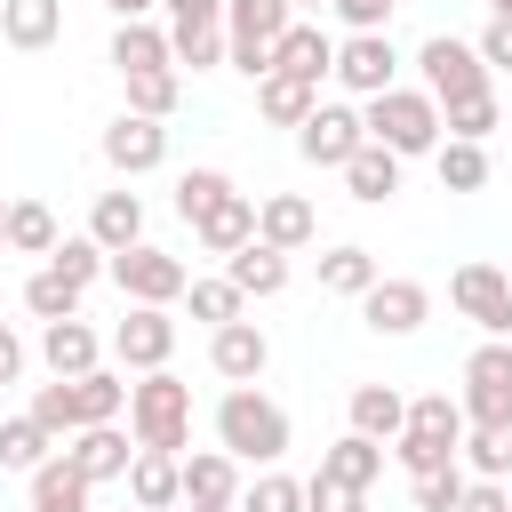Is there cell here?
Wrapping results in <instances>:
<instances>
[{
  "label": "cell",
  "instance_id": "30bf717a",
  "mask_svg": "<svg viewBox=\"0 0 512 512\" xmlns=\"http://www.w3.org/2000/svg\"><path fill=\"white\" fill-rule=\"evenodd\" d=\"M360 144H368V120H360L352 104H320V112L296 128V152H304L312 168H352Z\"/></svg>",
  "mask_w": 512,
  "mask_h": 512
},
{
  "label": "cell",
  "instance_id": "c3c4849f",
  "mask_svg": "<svg viewBox=\"0 0 512 512\" xmlns=\"http://www.w3.org/2000/svg\"><path fill=\"white\" fill-rule=\"evenodd\" d=\"M400 0H336V16L352 24V32H384V16H392Z\"/></svg>",
  "mask_w": 512,
  "mask_h": 512
},
{
  "label": "cell",
  "instance_id": "b9f144b4",
  "mask_svg": "<svg viewBox=\"0 0 512 512\" xmlns=\"http://www.w3.org/2000/svg\"><path fill=\"white\" fill-rule=\"evenodd\" d=\"M240 512H304V480L264 472V480H248V488H240Z\"/></svg>",
  "mask_w": 512,
  "mask_h": 512
},
{
  "label": "cell",
  "instance_id": "f6af8a7d",
  "mask_svg": "<svg viewBox=\"0 0 512 512\" xmlns=\"http://www.w3.org/2000/svg\"><path fill=\"white\" fill-rule=\"evenodd\" d=\"M168 8V40H200V32H224V0H160Z\"/></svg>",
  "mask_w": 512,
  "mask_h": 512
},
{
  "label": "cell",
  "instance_id": "6da1fadb",
  "mask_svg": "<svg viewBox=\"0 0 512 512\" xmlns=\"http://www.w3.org/2000/svg\"><path fill=\"white\" fill-rule=\"evenodd\" d=\"M216 448L240 456V464H280L288 456V408L264 400L256 384H232L216 400Z\"/></svg>",
  "mask_w": 512,
  "mask_h": 512
},
{
  "label": "cell",
  "instance_id": "8d00e7d4",
  "mask_svg": "<svg viewBox=\"0 0 512 512\" xmlns=\"http://www.w3.org/2000/svg\"><path fill=\"white\" fill-rule=\"evenodd\" d=\"M224 192H232V176H224V168H184V176H176V216H184V224H200Z\"/></svg>",
  "mask_w": 512,
  "mask_h": 512
},
{
  "label": "cell",
  "instance_id": "4fadbf2b",
  "mask_svg": "<svg viewBox=\"0 0 512 512\" xmlns=\"http://www.w3.org/2000/svg\"><path fill=\"white\" fill-rule=\"evenodd\" d=\"M208 368H216L224 384H256V376L272 368V336H264L256 320H232V328H208Z\"/></svg>",
  "mask_w": 512,
  "mask_h": 512
},
{
  "label": "cell",
  "instance_id": "ab89813d",
  "mask_svg": "<svg viewBox=\"0 0 512 512\" xmlns=\"http://www.w3.org/2000/svg\"><path fill=\"white\" fill-rule=\"evenodd\" d=\"M496 120H504L496 88H488V96H472V104H448V112H440V128H448L456 144H488V128H496Z\"/></svg>",
  "mask_w": 512,
  "mask_h": 512
},
{
  "label": "cell",
  "instance_id": "1f68e13d",
  "mask_svg": "<svg viewBox=\"0 0 512 512\" xmlns=\"http://www.w3.org/2000/svg\"><path fill=\"white\" fill-rule=\"evenodd\" d=\"M320 472H328V480H344V488H376V472H384V440L344 432L336 448H320Z\"/></svg>",
  "mask_w": 512,
  "mask_h": 512
},
{
  "label": "cell",
  "instance_id": "ffe728a7",
  "mask_svg": "<svg viewBox=\"0 0 512 512\" xmlns=\"http://www.w3.org/2000/svg\"><path fill=\"white\" fill-rule=\"evenodd\" d=\"M272 72H288V80H312V88H320V72H336V40H328L320 24H304V16H296V24L280 32V48H272Z\"/></svg>",
  "mask_w": 512,
  "mask_h": 512
},
{
  "label": "cell",
  "instance_id": "7a4b0ae2",
  "mask_svg": "<svg viewBox=\"0 0 512 512\" xmlns=\"http://www.w3.org/2000/svg\"><path fill=\"white\" fill-rule=\"evenodd\" d=\"M128 432H136V448L184 456V440H192V384L168 376V368L136 376V384H128Z\"/></svg>",
  "mask_w": 512,
  "mask_h": 512
},
{
  "label": "cell",
  "instance_id": "f35d334b",
  "mask_svg": "<svg viewBox=\"0 0 512 512\" xmlns=\"http://www.w3.org/2000/svg\"><path fill=\"white\" fill-rule=\"evenodd\" d=\"M464 488H472V472H464V464H440V472H416V480H408L416 512H456V504H464Z\"/></svg>",
  "mask_w": 512,
  "mask_h": 512
},
{
  "label": "cell",
  "instance_id": "603a6c76",
  "mask_svg": "<svg viewBox=\"0 0 512 512\" xmlns=\"http://www.w3.org/2000/svg\"><path fill=\"white\" fill-rule=\"evenodd\" d=\"M504 288H512L504 264H456V272H448V304H456L464 320H480V328H488V312L504 304Z\"/></svg>",
  "mask_w": 512,
  "mask_h": 512
},
{
  "label": "cell",
  "instance_id": "816d5d0a",
  "mask_svg": "<svg viewBox=\"0 0 512 512\" xmlns=\"http://www.w3.org/2000/svg\"><path fill=\"white\" fill-rule=\"evenodd\" d=\"M480 336H504V344H512V288H504V304L488 312V328H480Z\"/></svg>",
  "mask_w": 512,
  "mask_h": 512
},
{
  "label": "cell",
  "instance_id": "3957f363",
  "mask_svg": "<svg viewBox=\"0 0 512 512\" xmlns=\"http://www.w3.org/2000/svg\"><path fill=\"white\" fill-rule=\"evenodd\" d=\"M464 400H448V392H424V400H408V432L392 440V456H400V472L416 480V472H440V464H456L464 456Z\"/></svg>",
  "mask_w": 512,
  "mask_h": 512
},
{
  "label": "cell",
  "instance_id": "7402d4cb",
  "mask_svg": "<svg viewBox=\"0 0 512 512\" xmlns=\"http://www.w3.org/2000/svg\"><path fill=\"white\" fill-rule=\"evenodd\" d=\"M88 240H96L104 256L136 248V240H144V200H136V192H96V208H88Z\"/></svg>",
  "mask_w": 512,
  "mask_h": 512
},
{
  "label": "cell",
  "instance_id": "d4e9b609",
  "mask_svg": "<svg viewBox=\"0 0 512 512\" xmlns=\"http://www.w3.org/2000/svg\"><path fill=\"white\" fill-rule=\"evenodd\" d=\"M56 32H64V0H0V40H8V48L32 56V48H48Z\"/></svg>",
  "mask_w": 512,
  "mask_h": 512
},
{
  "label": "cell",
  "instance_id": "4dcf8cb0",
  "mask_svg": "<svg viewBox=\"0 0 512 512\" xmlns=\"http://www.w3.org/2000/svg\"><path fill=\"white\" fill-rule=\"evenodd\" d=\"M80 296H88V288H80V280H64L56 264H40V272L24 280V312H32L40 328H48V320H80Z\"/></svg>",
  "mask_w": 512,
  "mask_h": 512
},
{
  "label": "cell",
  "instance_id": "ba28073f",
  "mask_svg": "<svg viewBox=\"0 0 512 512\" xmlns=\"http://www.w3.org/2000/svg\"><path fill=\"white\" fill-rule=\"evenodd\" d=\"M168 352H176V320H168V304H128L120 328H112V360H120L128 376H152V368H168Z\"/></svg>",
  "mask_w": 512,
  "mask_h": 512
},
{
  "label": "cell",
  "instance_id": "681fc988",
  "mask_svg": "<svg viewBox=\"0 0 512 512\" xmlns=\"http://www.w3.org/2000/svg\"><path fill=\"white\" fill-rule=\"evenodd\" d=\"M456 512H512V488H504V480H472Z\"/></svg>",
  "mask_w": 512,
  "mask_h": 512
},
{
  "label": "cell",
  "instance_id": "cb8c5ba5",
  "mask_svg": "<svg viewBox=\"0 0 512 512\" xmlns=\"http://www.w3.org/2000/svg\"><path fill=\"white\" fill-rule=\"evenodd\" d=\"M184 504H240V456L224 448L184 456Z\"/></svg>",
  "mask_w": 512,
  "mask_h": 512
},
{
  "label": "cell",
  "instance_id": "ac0fdd59",
  "mask_svg": "<svg viewBox=\"0 0 512 512\" xmlns=\"http://www.w3.org/2000/svg\"><path fill=\"white\" fill-rule=\"evenodd\" d=\"M192 240H200L208 256H224V264H232V256L256 240V200H248V192H224V200H216V208L192 224Z\"/></svg>",
  "mask_w": 512,
  "mask_h": 512
},
{
  "label": "cell",
  "instance_id": "5b68a950",
  "mask_svg": "<svg viewBox=\"0 0 512 512\" xmlns=\"http://www.w3.org/2000/svg\"><path fill=\"white\" fill-rule=\"evenodd\" d=\"M416 72H424V96L448 112V104H472V96H488V64H480V48L472 40H456V32H432L424 48H416Z\"/></svg>",
  "mask_w": 512,
  "mask_h": 512
},
{
  "label": "cell",
  "instance_id": "bcb514c9",
  "mask_svg": "<svg viewBox=\"0 0 512 512\" xmlns=\"http://www.w3.org/2000/svg\"><path fill=\"white\" fill-rule=\"evenodd\" d=\"M304 512H368V488H344V480L312 472L304 480Z\"/></svg>",
  "mask_w": 512,
  "mask_h": 512
},
{
  "label": "cell",
  "instance_id": "e575fe53",
  "mask_svg": "<svg viewBox=\"0 0 512 512\" xmlns=\"http://www.w3.org/2000/svg\"><path fill=\"white\" fill-rule=\"evenodd\" d=\"M376 280H384V272H376L368 248H328V256H320V288H328V296H368Z\"/></svg>",
  "mask_w": 512,
  "mask_h": 512
},
{
  "label": "cell",
  "instance_id": "277c9868",
  "mask_svg": "<svg viewBox=\"0 0 512 512\" xmlns=\"http://www.w3.org/2000/svg\"><path fill=\"white\" fill-rule=\"evenodd\" d=\"M368 144H384V152H400V160H416V152H440V104L424 96V88H384V96H368Z\"/></svg>",
  "mask_w": 512,
  "mask_h": 512
},
{
  "label": "cell",
  "instance_id": "74e56055",
  "mask_svg": "<svg viewBox=\"0 0 512 512\" xmlns=\"http://www.w3.org/2000/svg\"><path fill=\"white\" fill-rule=\"evenodd\" d=\"M184 296H192V320H208V328H232V320L248 312V296H240L224 272H216V280H192Z\"/></svg>",
  "mask_w": 512,
  "mask_h": 512
},
{
  "label": "cell",
  "instance_id": "9f6ffc18",
  "mask_svg": "<svg viewBox=\"0 0 512 512\" xmlns=\"http://www.w3.org/2000/svg\"><path fill=\"white\" fill-rule=\"evenodd\" d=\"M488 16H512V0H488Z\"/></svg>",
  "mask_w": 512,
  "mask_h": 512
},
{
  "label": "cell",
  "instance_id": "4316f807",
  "mask_svg": "<svg viewBox=\"0 0 512 512\" xmlns=\"http://www.w3.org/2000/svg\"><path fill=\"white\" fill-rule=\"evenodd\" d=\"M32 512H88V472H80L64 448L32 472Z\"/></svg>",
  "mask_w": 512,
  "mask_h": 512
},
{
  "label": "cell",
  "instance_id": "83f0119b",
  "mask_svg": "<svg viewBox=\"0 0 512 512\" xmlns=\"http://www.w3.org/2000/svg\"><path fill=\"white\" fill-rule=\"evenodd\" d=\"M256 112L280 120V128H304V120L320 112V88H312V80H288V72H264V80H256Z\"/></svg>",
  "mask_w": 512,
  "mask_h": 512
},
{
  "label": "cell",
  "instance_id": "f5cc1de1",
  "mask_svg": "<svg viewBox=\"0 0 512 512\" xmlns=\"http://www.w3.org/2000/svg\"><path fill=\"white\" fill-rule=\"evenodd\" d=\"M104 8H112V16H120V24H144V16H152V8H160V0H104Z\"/></svg>",
  "mask_w": 512,
  "mask_h": 512
},
{
  "label": "cell",
  "instance_id": "9a60e30c",
  "mask_svg": "<svg viewBox=\"0 0 512 512\" xmlns=\"http://www.w3.org/2000/svg\"><path fill=\"white\" fill-rule=\"evenodd\" d=\"M40 360H48V376H96L104 368V336L88 320H48L40 328Z\"/></svg>",
  "mask_w": 512,
  "mask_h": 512
},
{
  "label": "cell",
  "instance_id": "8fae6325",
  "mask_svg": "<svg viewBox=\"0 0 512 512\" xmlns=\"http://www.w3.org/2000/svg\"><path fill=\"white\" fill-rule=\"evenodd\" d=\"M104 160H112L120 176H152V168L168 160V120H144V112L104 120Z\"/></svg>",
  "mask_w": 512,
  "mask_h": 512
},
{
  "label": "cell",
  "instance_id": "e0dca14e",
  "mask_svg": "<svg viewBox=\"0 0 512 512\" xmlns=\"http://www.w3.org/2000/svg\"><path fill=\"white\" fill-rule=\"evenodd\" d=\"M128 496H136V512H176V504H184V456H168V448H136V464H128Z\"/></svg>",
  "mask_w": 512,
  "mask_h": 512
},
{
  "label": "cell",
  "instance_id": "5bb4252c",
  "mask_svg": "<svg viewBox=\"0 0 512 512\" xmlns=\"http://www.w3.org/2000/svg\"><path fill=\"white\" fill-rule=\"evenodd\" d=\"M256 240H264V248H280V256L312 248V240H320L312 200H304V192H272V200H256Z\"/></svg>",
  "mask_w": 512,
  "mask_h": 512
},
{
  "label": "cell",
  "instance_id": "8992f818",
  "mask_svg": "<svg viewBox=\"0 0 512 512\" xmlns=\"http://www.w3.org/2000/svg\"><path fill=\"white\" fill-rule=\"evenodd\" d=\"M464 424L472 432H512V344L488 336L464 360Z\"/></svg>",
  "mask_w": 512,
  "mask_h": 512
},
{
  "label": "cell",
  "instance_id": "f907efd6",
  "mask_svg": "<svg viewBox=\"0 0 512 512\" xmlns=\"http://www.w3.org/2000/svg\"><path fill=\"white\" fill-rule=\"evenodd\" d=\"M16 376H24V336L0 320V384H16Z\"/></svg>",
  "mask_w": 512,
  "mask_h": 512
},
{
  "label": "cell",
  "instance_id": "7dc6e473",
  "mask_svg": "<svg viewBox=\"0 0 512 512\" xmlns=\"http://www.w3.org/2000/svg\"><path fill=\"white\" fill-rule=\"evenodd\" d=\"M472 48H480L488 72H512V16H488V32H480Z\"/></svg>",
  "mask_w": 512,
  "mask_h": 512
},
{
  "label": "cell",
  "instance_id": "484cf974",
  "mask_svg": "<svg viewBox=\"0 0 512 512\" xmlns=\"http://www.w3.org/2000/svg\"><path fill=\"white\" fill-rule=\"evenodd\" d=\"M344 192H352L360 208H384V200L400 192V152H384V144H360V152H352V168H344Z\"/></svg>",
  "mask_w": 512,
  "mask_h": 512
},
{
  "label": "cell",
  "instance_id": "44dd1931",
  "mask_svg": "<svg viewBox=\"0 0 512 512\" xmlns=\"http://www.w3.org/2000/svg\"><path fill=\"white\" fill-rule=\"evenodd\" d=\"M344 416H352V432H360V440H384V448L408 432V400H400L392 384H352Z\"/></svg>",
  "mask_w": 512,
  "mask_h": 512
},
{
  "label": "cell",
  "instance_id": "7bdbcfd3",
  "mask_svg": "<svg viewBox=\"0 0 512 512\" xmlns=\"http://www.w3.org/2000/svg\"><path fill=\"white\" fill-rule=\"evenodd\" d=\"M176 96H184V80H176V72H144V80H128V112H144V120H168V112H176Z\"/></svg>",
  "mask_w": 512,
  "mask_h": 512
},
{
  "label": "cell",
  "instance_id": "52a82bcc",
  "mask_svg": "<svg viewBox=\"0 0 512 512\" xmlns=\"http://www.w3.org/2000/svg\"><path fill=\"white\" fill-rule=\"evenodd\" d=\"M112 288H120L128 304H176V296L192 288V272H184V256H168V248L136 240V248H120V256H112Z\"/></svg>",
  "mask_w": 512,
  "mask_h": 512
},
{
  "label": "cell",
  "instance_id": "836d02e7",
  "mask_svg": "<svg viewBox=\"0 0 512 512\" xmlns=\"http://www.w3.org/2000/svg\"><path fill=\"white\" fill-rule=\"evenodd\" d=\"M432 168H440V192H480V184H488V144H456V136H440Z\"/></svg>",
  "mask_w": 512,
  "mask_h": 512
},
{
  "label": "cell",
  "instance_id": "d590c367",
  "mask_svg": "<svg viewBox=\"0 0 512 512\" xmlns=\"http://www.w3.org/2000/svg\"><path fill=\"white\" fill-rule=\"evenodd\" d=\"M56 240H64V232H56V216H48L40 200H16V208H8V248H16V256H56Z\"/></svg>",
  "mask_w": 512,
  "mask_h": 512
},
{
  "label": "cell",
  "instance_id": "6f0895ef",
  "mask_svg": "<svg viewBox=\"0 0 512 512\" xmlns=\"http://www.w3.org/2000/svg\"><path fill=\"white\" fill-rule=\"evenodd\" d=\"M296 8H336V0H296Z\"/></svg>",
  "mask_w": 512,
  "mask_h": 512
},
{
  "label": "cell",
  "instance_id": "d6986e66",
  "mask_svg": "<svg viewBox=\"0 0 512 512\" xmlns=\"http://www.w3.org/2000/svg\"><path fill=\"white\" fill-rule=\"evenodd\" d=\"M112 72L120 80H144V72H176V48H168V32L144 16V24H120L112 32Z\"/></svg>",
  "mask_w": 512,
  "mask_h": 512
},
{
  "label": "cell",
  "instance_id": "2e32d148",
  "mask_svg": "<svg viewBox=\"0 0 512 512\" xmlns=\"http://www.w3.org/2000/svg\"><path fill=\"white\" fill-rule=\"evenodd\" d=\"M136 432H120V424H88V432H72V464L88 472V488H104V480H128V464H136V448H128Z\"/></svg>",
  "mask_w": 512,
  "mask_h": 512
},
{
  "label": "cell",
  "instance_id": "ee69618b",
  "mask_svg": "<svg viewBox=\"0 0 512 512\" xmlns=\"http://www.w3.org/2000/svg\"><path fill=\"white\" fill-rule=\"evenodd\" d=\"M48 264H56V272H64V280H80V288H88V280H104V272H112V256H104V248H96V240H88V232H80V240H56V256H48Z\"/></svg>",
  "mask_w": 512,
  "mask_h": 512
},
{
  "label": "cell",
  "instance_id": "7c38bea8",
  "mask_svg": "<svg viewBox=\"0 0 512 512\" xmlns=\"http://www.w3.org/2000/svg\"><path fill=\"white\" fill-rule=\"evenodd\" d=\"M360 320H368L376 336H416V328L432 320V288H424V280H376V288L360 296Z\"/></svg>",
  "mask_w": 512,
  "mask_h": 512
},
{
  "label": "cell",
  "instance_id": "d6a6232c",
  "mask_svg": "<svg viewBox=\"0 0 512 512\" xmlns=\"http://www.w3.org/2000/svg\"><path fill=\"white\" fill-rule=\"evenodd\" d=\"M48 456H56V432H48V424H32V416H0V464H8V472L32 480Z\"/></svg>",
  "mask_w": 512,
  "mask_h": 512
},
{
  "label": "cell",
  "instance_id": "f1b7e54d",
  "mask_svg": "<svg viewBox=\"0 0 512 512\" xmlns=\"http://www.w3.org/2000/svg\"><path fill=\"white\" fill-rule=\"evenodd\" d=\"M64 384H72V416H80V432H88V424H120V408H128V376L96 368V376H64Z\"/></svg>",
  "mask_w": 512,
  "mask_h": 512
},
{
  "label": "cell",
  "instance_id": "60d3db41",
  "mask_svg": "<svg viewBox=\"0 0 512 512\" xmlns=\"http://www.w3.org/2000/svg\"><path fill=\"white\" fill-rule=\"evenodd\" d=\"M464 472L472 480H504L512 472V432H464Z\"/></svg>",
  "mask_w": 512,
  "mask_h": 512
},
{
  "label": "cell",
  "instance_id": "db71d44e",
  "mask_svg": "<svg viewBox=\"0 0 512 512\" xmlns=\"http://www.w3.org/2000/svg\"><path fill=\"white\" fill-rule=\"evenodd\" d=\"M176 512H240V504H176Z\"/></svg>",
  "mask_w": 512,
  "mask_h": 512
},
{
  "label": "cell",
  "instance_id": "11a10c76",
  "mask_svg": "<svg viewBox=\"0 0 512 512\" xmlns=\"http://www.w3.org/2000/svg\"><path fill=\"white\" fill-rule=\"evenodd\" d=\"M8 208H16V200H0V248H8Z\"/></svg>",
  "mask_w": 512,
  "mask_h": 512
},
{
  "label": "cell",
  "instance_id": "f546056e",
  "mask_svg": "<svg viewBox=\"0 0 512 512\" xmlns=\"http://www.w3.org/2000/svg\"><path fill=\"white\" fill-rule=\"evenodd\" d=\"M224 280H232L240 296H280V288H288V256H280V248H264V240H248V248L224 264Z\"/></svg>",
  "mask_w": 512,
  "mask_h": 512
},
{
  "label": "cell",
  "instance_id": "9c48e42d",
  "mask_svg": "<svg viewBox=\"0 0 512 512\" xmlns=\"http://www.w3.org/2000/svg\"><path fill=\"white\" fill-rule=\"evenodd\" d=\"M336 80L368 104V96L400 88V48H392L384 32H352V40H336Z\"/></svg>",
  "mask_w": 512,
  "mask_h": 512
}]
</instances>
